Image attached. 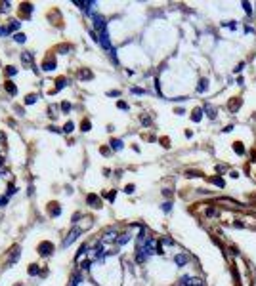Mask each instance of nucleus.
<instances>
[{
	"mask_svg": "<svg viewBox=\"0 0 256 286\" xmlns=\"http://www.w3.org/2000/svg\"><path fill=\"white\" fill-rule=\"evenodd\" d=\"M82 235V229L80 227H75V229H71V233H69L65 238H63V248H67V246H71L75 241H77V238Z\"/></svg>",
	"mask_w": 256,
	"mask_h": 286,
	"instance_id": "nucleus-1",
	"label": "nucleus"
},
{
	"mask_svg": "<svg viewBox=\"0 0 256 286\" xmlns=\"http://www.w3.org/2000/svg\"><path fill=\"white\" fill-rule=\"evenodd\" d=\"M38 252H40V256H50V254H54V244L52 242H48V241H44V242H40L38 244Z\"/></svg>",
	"mask_w": 256,
	"mask_h": 286,
	"instance_id": "nucleus-2",
	"label": "nucleus"
},
{
	"mask_svg": "<svg viewBox=\"0 0 256 286\" xmlns=\"http://www.w3.org/2000/svg\"><path fill=\"white\" fill-rule=\"evenodd\" d=\"M117 236H119V233L115 231V229H109V231H105V235L101 236V244H107V242H113V241H117Z\"/></svg>",
	"mask_w": 256,
	"mask_h": 286,
	"instance_id": "nucleus-3",
	"label": "nucleus"
},
{
	"mask_svg": "<svg viewBox=\"0 0 256 286\" xmlns=\"http://www.w3.org/2000/svg\"><path fill=\"white\" fill-rule=\"evenodd\" d=\"M86 202H88L92 208H101V200H100V197L94 195V193H90V195L86 197Z\"/></svg>",
	"mask_w": 256,
	"mask_h": 286,
	"instance_id": "nucleus-4",
	"label": "nucleus"
},
{
	"mask_svg": "<svg viewBox=\"0 0 256 286\" xmlns=\"http://www.w3.org/2000/svg\"><path fill=\"white\" fill-rule=\"evenodd\" d=\"M182 284H183V286H203V282H201L199 278H195V277H183V278H182Z\"/></svg>",
	"mask_w": 256,
	"mask_h": 286,
	"instance_id": "nucleus-5",
	"label": "nucleus"
},
{
	"mask_svg": "<svg viewBox=\"0 0 256 286\" xmlns=\"http://www.w3.org/2000/svg\"><path fill=\"white\" fill-rule=\"evenodd\" d=\"M77 6H80L86 13H92V8H94L96 6V2H94V0H90V2H79V0H77V2H75Z\"/></svg>",
	"mask_w": 256,
	"mask_h": 286,
	"instance_id": "nucleus-6",
	"label": "nucleus"
},
{
	"mask_svg": "<svg viewBox=\"0 0 256 286\" xmlns=\"http://www.w3.org/2000/svg\"><path fill=\"white\" fill-rule=\"evenodd\" d=\"M188 259H189V257L185 256V254H178V256L174 257V261H176V265H178V267H183L185 263H188Z\"/></svg>",
	"mask_w": 256,
	"mask_h": 286,
	"instance_id": "nucleus-7",
	"label": "nucleus"
},
{
	"mask_svg": "<svg viewBox=\"0 0 256 286\" xmlns=\"http://www.w3.org/2000/svg\"><path fill=\"white\" fill-rule=\"evenodd\" d=\"M4 88H6V92H8L10 95H15V93H17V88H15V84H14L12 80H6Z\"/></svg>",
	"mask_w": 256,
	"mask_h": 286,
	"instance_id": "nucleus-8",
	"label": "nucleus"
},
{
	"mask_svg": "<svg viewBox=\"0 0 256 286\" xmlns=\"http://www.w3.org/2000/svg\"><path fill=\"white\" fill-rule=\"evenodd\" d=\"M56 69V61L54 59H46L42 63V71H54Z\"/></svg>",
	"mask_w": 256,
	"mask_h": 286,
	"instance_id": "nucleus-9",
	"label": "nucleus"
},
{
	"mask_svg": "<svg viewBox=\"0 0 256 286\" xmlns=\"http://www.w3.org/2000/svg\"><path fill=\"white\" fill-rule=\"evenodd\" d=\"M82 282V273H73L71 275V286H79Z\"/></svg>",
	"mask_w": 256,
	"mask_h": 286,
	"instance_id": "nucleus-10",
	"label": "nucleus"
},
{
	"mask_svg": "<svg viewBox=\"0 0 256 286\" xmlns=\"http://www.w3.org/2000/svg\"><path fill=\"white\" fill-rule=\"evenodd\" d=\"M92 77H94V75H92L88 69H82L80 73H79V78H80V80H92Z\"/></svg>",
	"mask_w": 256,
	"mask_h": 286,
	"instance_id": "nucleus-11",
	"label": "nucleus"
},
{
	"mask_svg": "<svg viewBox=\"0 0 256 286\" xmlns=\"http://www.w3.org/2000/svg\"><path fill=\"white\" fill-rule=\"evenodd\" d=\"M59 214H61V208H59V204H50V216H54V218H57L59 216Z\"/></svg>",
	"mask_w": 256,
	"mask_h": 286,
	"instance_id": "nucleus-12",
	"label": "nucleus"
},
{
	"mask_svg": "<svg viewBox=\"0 0 256 286\" xmlns=\"http://www.w3.org/2000/svg\"><path fill=\"white\" fill-rule=\"evenodd\" d=\"M130 238H132V236H130V233H124V235H121V236L117 238V244H119V246H123V244H126V242L130 241Z\"/></svg>",
	"mask_w": 256,
	"mask_h": 286,
	"instance_id": "nucleus-13",
	"label": "nucleus"
},
{
	"mask_svg": "<svg viewBox=\"0 0 256 286\" xmlns=\"http://www.w3.org/2000/svg\"><path fill=\"white\" fill-rule=\"evenodd\" d=\"M111 149L113 151H121L123 149V141L121 139H111Z\"/></svg>",
	"mask_w": 256,
	"mask_h": 286,
	"instance_id": "nucleus-14",
	"label": "nucleus"
},
{
	"mask_svg": "<svg viewBox=\"0 0 256 286\" xmlns=\"http://www.w3.org/2000/svg\"><path fill=\"white\" fill-rule=\"evenodd\" d=\"M19 12H23L25 15H29L31 12H33V4H29V2H25V4H21V8H19Z\"/></svg>",
	"mask_w": 256,
	"mask_h": 286,
	"instance_id": "nucleus-15",
	"label": "nucleus"
},
{
	"mask_svg": "<svg viewBox=\"0 0 256 286\" xmlns=\"http://www.w3.org/2000/svg\"><path fill=\"white\" fill-rule=\"evenodd\" d=\"M21 61H23V63H27V65H29V63H33V54H31V52L21 54Z\"/></svg>",
	"mask_w": 256,
	"mask_h": 286,
	"instance_id": "nucleus-16",
	"label": "nucleus"
},
{
	"mask_svg": "<svg viewBox=\"0 0 256 286\" xmlns=\"http://www.w3.org/2000/svg\"><path fill=\"white\" fill-rule=\"evenodd\" d=\"M73 128H75V124L69 120V122H65V126L61 128V132H63V134H71V132H73Z\"/></svg>",
	"mask_w": 256,
	"mask_h": 286,
	"instance_id": "nucleus-17",
	"label": "nucleus"
},
{
	"mask_svg": "<svg viewBox=\"0 0 256 286\" xmlns=\"http://www.w3.org/2000/svg\"><path fill=\"white\" fill-rule=\"evenodd\" d=\"M25 34H23V33H17V34H14V40L17 42V44H23V42H25Z\"/></svg>",
	"mask_w": 256,
	"mask_h": 286,
	"instance_id": "nucleus-18",
	"label": "nucleus"
},
{
	"mask_svg": "<svg viewBox=\"0 0 256 286\" xmlns=\"http://www.w3.org/2000/svg\"><path fill=\"white\" fill-rule=\"evenodd\" d=\"M6 75H8V77H15V75H17V69L12 67V65H8V67H6Z\"/></svg>",
	"mask_w": 256,
	"mask_h": 286,
	"instance_id": "nucleus-19",
	"label": "nucleus"
},
{
	"mask_svg": "<svg viewBox=\"0 0 256 286\" xmlns=\"http://www.w3.org/2000/svg\"><path fill=\"white\" fill-rule=\"evenodd\" d=\"M36 99H38V95L31 93V95H27V98H25V103H27V105H33V103H35Z\"/></svg>",
	"mask_w": 256,
	"mask_h": 286,
	"instance_id": "nucleus-20",
	"label": "nucleus"
},
{
	"mask_svg": "<svg viewBox=\"0 0 256 286\" xmlns=\"http://www.w3.org/2000/svg\"><path fill=\"white\" fill-rule=\"evenodd\" d=\"M233 149H235V153H239V155H243L245 153V147H243V143H233Z\"/></svg>",
	"mask_w": 256,
	"mask_h": 286,
	"instance_id": "nucleus-21",
	"label": "nucleus"
},
{
	"mask_svg": "<svg viewBox=\"0 0 256 286\" xmlns=\"http://www.w3.org/2000/svg\"><path fill=\"white\" fill-rule=\"evenodd\" d=\"M80 128H82V132H88V130L92 128V124H90V120H86V118H84V120L80 122Z\"/></svg>",
	"mask_w": 256,
	"mask_h": 286,
	"instance_id": "nucleus-22",
	"label": "nucleus"
},
{
	"mask_svg": "<svg viewBox=\"0 0 256 286\" xmlns=\"http://www.w3.org/2000/svg\"><path fill=\"white\" fill-rule=\"evenodd\" d=\"M201 114H203V111H201V109H195V111H193V116H191V118H193L195 122H199V120H201Z\"/></svg>",
	"mask_w": 256,
	"mask_h": 286,
	"instance_id": "nucleus-23",
	"label": "nucleus"
},
{
	"mask_svg": "<svg viewBox=\"0 0 256 286\" xmlns=\"http://www.w3.org/2000/svg\"><path fill=\"white\" fill-rule=\"evenodd\" d=\"M86 252H88V246H86V244H82V246L79 248V254H77V259H80V256H84Z\"/></svg>",
	"mask_w": 256,
	"mask_h": 286,
	"instance_id": "nucleus-24",
	"label": "nucleus"
},
{
	"mask_svg": "<svg viewBox=\"0 0 256 286\" xmlns=\"http://www.w3.org/2000/svg\"><path fill=\"white\" fill-rule=\"evenodd\" d=\"M38 273H40L38 265H31V267H29V275H31V277H35V275H38Z\"/></svg>",
	"mask_w": 256,
	"mask_h": 286,
	"instance_id": "nucleus-25",
	"label": "nucleus"
},
{
	"mask_svg": "<svg viewBox=\"0 0 256 286\" xmlns=\"http://www.w3.org/2000/svg\"><path fill=\"white\" fill-rule=\"evenodd\" d=\"M8 10H10V2H0V13H8Z\"/></svg>",
	"mask_w": 256,
	"mask_h": 286,
	"instance_id": "nucleus-26",
	"label": "nucleus"
},
{
	"mask_svg": "<svg viewBox=\"0 0 256 286\" xmlns=\"http://www.w3.org/2000/svg\"><path fill=\"white\" fill-rule=\"evenodd\" d=\"M65 86H67V80H65V78H59V80H57V88H56L54 92H57V90H61V88H65Z\"/></svg>",
	"mask_w": 256,
	"mask_h": 286,
	"instance_id": "nucleus-27",
	"label": "nucleus"
},
{
	"mask_svg": "<svg viewBox=\"0 0 256 286\" xmlns=\"http://www.w3.org/2000/svg\"><path fill=\"white\" fill-rule=\"evenodd\" d=\"M61 111H63V113H69V111H71V103L63 101V103H61Z\"/></svg>",
	"mask_w": 256,
	"mask_h": 286,
	"instance_id": "nucleus-28",
	"label": "nucleus"
},
{
	"mask_svg": "<svg viewBox=\"0 0 256 286\" xmlns=\"http://www.w3.org/2000/svg\"><path fill=\"white\" fill-rule=\"evenodd\" d=\"M12 31H10V27H0V36H6V34H10Z\"/></svg>",
	"mask_w": 256,
	"mask_h": 286,
	"instance_id": "nucleus-29",
	"label": "nucleus"
},
{
	"mask_svg": "<svg viewBox=\"0 0 256 286\" xmlns=\"http://www.w3.org/2000/svg\"><path fill=\"white\" fill-rule=\"evenodd\" d=\"M19 25H21L19 21H12V23H10V31H15V29H19Z\"/></svg>",
	"mask_w": 256,
	"mask_h": 286,
	"instance_id": "nucleus-30",
	"label": "nucleus"
},
{
	"mask_svg": "<svg viewBox=\"0 0 256 286\" xmlns=\"http://www.w3.org/2000/svg\"><path fill=\"white\" fill-rule=\"evenodd\" d=\"M197 90H199V92H204V90H206V80H201V84H199Z\"/></svg>",
	"mask_w": 256,
	"mask_h": 286,
	"instance_id": "nucleus-31",
	"label": "nucleus"
},
{
	"mask_svg": "<svg viewBox=\"0 0 256 286\" xmlns=\"http://www.w3.org/2000/svg\"><path fill=\"white\" fill-rule=\"evenodd\" d=\"M124 193L132 195V193H134V185H126V187H124Z\"/></svg>",
	"mask_w": 256,
	"mask_h": 286,
	"instance_id": "nucleus-32",
	"label": "nucleus"
},
{
	"mask_svg": "<svg viewBox=\"0 0 256 286\" xmlns=\"http://www.w3.org/2000/svg\"><path fill=\"white\" fill-rule=\"evenodd\" d=\"M162 210H165V212H170V210H172V204H170V202H165V204H162Z\"/></svg>",
	"mask_w": 256,
	"mask_h": 286,
	"instance_id": "nucleus-33",
	"label": "nucleus"
},
{
	"mask_svg": "<svg viewBox=\"0 0 256 286\" xmlns=\"http://www.w3.org/2000/svg\"><path fill=\"white\" fill-rule=\"evenodd\" d=\"M206 113H208V116H210V118H214L216 114H214V109L212 107H206Z\"/></svg>",
	"mask_w": 256,
	"mask_h": 286,
	"instance_id": "nucleus-34",
	"label": "nucleus"
},
{
	"mask_svg": "<svg viewBox=\"0 0 256 286\" xmlns=\"http://www.w3.org/2000/svg\"><path fill=\"white\" fill-rule=\"evenodd\" d=\"M105 197H107V199H109V200L113 202V200H115V197H117V193H115V191H113V193H107Z\"/></svg>",
	"mask_w": 256,
	"mask_h": 286,
	"instance_id": "nucleus-35",
	"label": "nucleus"
},
{
	"mask_svg": "<svg viewBox=\"0 0 256 286\" xmlns=\"http://www.w3.org/2000/svg\"><path fill=\"white\" fill-rule=\"evenodd\" d=\"M243 8H245V12H247V13H250V12H252V10H250V4H248V2H243Z\"/></svg>",
	"mask_w": 256,
	"mask_h": 286,
	"instance_id": "nucleus-36",
	"label": "nucleus"
},
{
	"mask_svg": "<svg viewBox=\"0 0 256 286\" xmlns=\"http://www.w3.org/2000/svg\"><path fill=\"white\" fill-rule=\"evenodd\" d=\"M119 109H123V111H126V109H128V105H126L124 101H119Z\"/></svg>",
	"mask_w": 256,
	"mask_h": 286,
	"instance_id": "nucleus-37",
	"label": "nucleus"
},
{
	"mask_svg": "<svg viewBox=\"0 0 256 286\" xmlns=\"http://www.w3.org/2000/svg\"><path fill=\"white\" fill-rule=\"evenodd\" d=\"M56 111H57V107H56V105H54V107H50V116H57V114H56Z\"/></svg>",
	"mask_w": 256,
	"mask_h": 286,
	"instance_id": "nucleus-38",
	"label": "nucleus"
},
{
	"mask_svg": "<svg viewBox=\"0 0 256 286\" xmlns=\"http://www.w3.org/2000/svg\"><path fill=\"white\" fill-rule=\"evenodd\" d=\"M212 181H214V183H216V185H220V187H224V181H222V179H220V177H214V179H212Z\"/></svg>",
	"mask_w": 256,
	"mask_h": 286,
	"instance_id": "nucleus-39",
	"label": "nucleus"
},
{
	"mask_svg": "<svg viewBox=\"0 0 256 286\" xmlns=\"http://www.w3.org/2000/svg\"><path fill=\"white\" fill-rule=\"evenodd\" d=\"M214 214H216L214 208H208V210H206V216H214Z\"/></svg>",
	"mask_w": 256,
	"mask_h": 286,
	"instance_id": "nucleus-40",
	"label": "nucleus"
},
{
	"mask_svg": "<svg viewBox=\"0 0 256 286\" xmlns=\"http://www.w3.org/2000/svg\"><path fill=\"white\" fill-rule=\"evenodd\" d=\"M88 267H90V261H84V263L80 265V269H82V271H84V269H88Z\"/></svg>",
	"mask_w": 256,
	"mask_h": 286,
	"instance_id": "nucleus-41",
	"label": "nucleus"
},
{
	"mask_svg": "<svg viewBox=\"0 0 256 286\" xmlns=\"http://www.w3.org/2000/svg\"><path fill=\"white\" fill-rule=\"evenodd\" d=\"M142 122H144V124H149L151 120H149V118H147V116H142Z\"/></svg>",
	"mask_w": 256,
	"mask_h": 286,
	"instance_id": "nucleus-42",
	"label": "nucleus"
},
{
	"mask_svg": "<svg viewBox=\"0 0 256 286\" xmlns=\"http://www.w3.org/2000/svg\"><path fill=\"white\" fill-rule=\"evenodd\" d=\"M48 130H52V132H56V134H57V132H61V130H59V128H56V126H50Z\"/></svg>",
	"mask_w": 256,
	"mask_h": 286,
	"instance_id": "nucleus-43",
	"label": "nucleus"
},
{
	"mask_svg": "<svg viewBox=\"0 0 256 286\" xmlns=\"http://www.w3.org/2000/svg\"><path fill=\"white\" fill-rule=\"evenodd\" d=\"M6 202H8V199H0V206H4Z\"/></svg>",
	"mask_w": 256,
	"mask_h": 286,
	"instance_id": "nucleus-44",
	"label": "nucleus"
},
{
	"mask_svg": "<svg viewBox=\"0 0 256 286\" xmlns=\"http://www.w3.org/2000/svg\"><path fill=\"white\" fill-rule=\"evenodd\" d=\"M2 164H4V160H2V158H0V168H2Z\"/></svg>",
	"mask_w": 256,
	"mask_h": 286,
	"instance_id": "nucleus-45",
	"label": "nucleus"
}]
</instances>
